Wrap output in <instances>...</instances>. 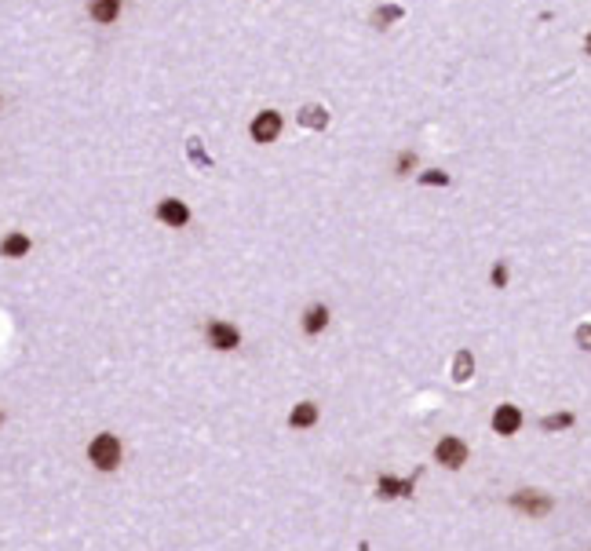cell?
<instances>
[{
    "mask_svg": "<svg viewBox=\"0 0 591 551\" xmlns=\"http://www.w3.org/2000/svg\"><path fill=\"white\" fill-rule=\"evenodd\" d=\"M420 183H423V186H434V183H449V175L434 168V172H423V175H420Z\"/></svg>",
    "mask_w": 591,
    "mask_h": 551,
    "instance_id": "cell-17",
    "label": "cell"
},
{
    "mask_svg": "<svg viewBox=\"0 0 591 551\" xmlns=\"http://www.w3.org/2000/svg\"><path fill=\"white\" fill-rule=\"evenodd\" d=\"M303 121H307V124H314V128H321V124H325L329 117H325V110H318V106H307V110H303Z\"/></svg>",
    "mask_w": 591,
    "mask_h": 551,
    "instance_id": "cell-16",
    "label": "cell"
},
{
    "mask_svg": "<svg viewBox=\"0 0 591 551\" xmlns=\"http://www.w3.org/2000/svg\"><path fill=\"white\" fill-rule=\"evenodd\" d=\"M376 490H380L383 501H394V496H409V493H413V482H409V478H391V475H383V478L376 482Z\"/></svg>",
    "mask_w": 591,
    "mask_h": 551,
    "instance_id": "cell-9",
    "label": "cell"
},
{
    "mask_svg": "<svg viewBox=\"0 0 591 551\" xmlns=\"http://www.w3.org/2000/svg\"><path fill=\"white\" fill-rule=\"evenodd\" d=\"M30 249H33V241L26 234H8L4 241H0V252H4L8 260H19V255H26Z\"/></svg>",
    "mask_w": 591,
    "mask_h": 551,
    "instance_id": "cell-10",
    "label": "cell"
},
{
    "mask_svg": "<svg viewBox=\"0 0 591 551\" xmlns=\"http://www.w3.org/2000/svg\"><path fill=\"white\" fill-rule=\"evenodd\" d=\"M588 55H591V37H588Z\"/></svg>",
    "mask_w": 591,
    "mask_h": 551,
    "instance_id": "cell-20",
    "label": "cell"
},
{
    "mask_svg": "<svg viewBox=\"0 0 591 551\" xmlns=\"http://www.w3.org/2000/svg\"><path fill=\"white\" fill-rule=\"evenodd\" d=\"M278 132H281V113H274V110H267V113H260V117L252 121V139L255 143H274Z\"/></svg>",
    "mask_w": 591,
    "mask_h": 551,
    "instance_id": "cell-5",
    "label": "cell"
},
{
    "mask_svg": "<svg viewBox=\"0 0 591 551\" xmlns=\"http://www.w3.org/2000/svg\"><path fill=\"white\" fill-rule=\"evenodd\" d=\"M577 343H581L584 351H591V325H581V329H577Z\"/></svg>",
    "mask_w": 591,
    "mask_h": 551,
    "instance_id": "cell-18",
    "label": "cell"
},
{
    "mask_svg": "<svg viewBox=\"0 0 591 551\" xmlns=\"http://www.w3.org/2000/svg\"><path fill=\"white\" fill-rule=\"evenodd\" d=\"M325 325H329V307H325V303L307 307V314H303V332H307V336H318V332H325Z\"/></svg>",
    "mask_w": 591,
    "mask_h": 551,
    "instance_id": "cell-8",
    "label": "cell"
},
{
    "mask_svg": "<svg viewBox=\"0 0 591 551\" xmlns=\"http://www.w3.org/2000/svg\"><path fill=\"white\" fill-rule=\"evenodd\" d=\"M314 420H318V405H314V402H300V405H296L292 413H289V424H292V427H311Z\"/></svg>",
    "mask_w": 591,
    "mask_h": 551,
    "instance_id": "cell-12",
    "label": "cell"
},
{
    "mask_svg": "<svg viewBox=\"0 0 591 551\" xmlns=\"http://www.w3.org/2000/svg\"><path fill=\"white\" fill-rule=\"evenodd\" d=\"M471 373H474V358H471V351H460L453 362V380L464 383V380H471Z\"/></svg>",
    "mask_w": 591,
    "mask_h": 551,
    "instance_id": "cell-13",
    "label": "cell"
},
{
    "mask_svg": "<svg viewBox=\"0 0 591 551\" xmlns=\"http://www.w3.org/2000/svg\"><path fill=\"white\" fill-rule=\"evenodd\" d=\"M573 424V413H555V416H544V431H562Z\"/></svg>",
    "mask_w": 591,
    "mask_h": 551,
    "instance_id": "cell-14",
    "label": "cell"
},
{
    "mask_svg": "<svg viewBox=\"0 0 591 551\" xmlns=\"http://www.w3.org/2000/svg\"><path fill=\"white\" fill-rule=\"evenodd\" d=\"M88 11H92L95 22H113V19L121 15V0H92Z\"/></svg>",
    "mask_w": 591,
    "mask_h": 551,
    "instance_id": "cell-11",
    "label": "cell"
},
{
    "mask_svg": "<svg viewBox=\"0 0 591 551\" xmlns=\"http://www.w3.org/2000/svg\"><path fill=\"white\" fill-rule=\"evenodd\" d=\"M434 460L456 471V467H464V460H467V445L460 438H442L438 445H434Z\"/></svg>",
    "mask_w": 591,
    "mask_h": 551,
    "instance_id": "cell-4",
    "label": "cell"
},
{
    "mask_svg": "<svg viewBox=\"0 0 591 551\" xmlns=\"http://www.w3.org/2000/svg\"><path fill=\"white\" fill-rule=\"evenodd\" d=\"M204 336H209V347L215 351H238L241 347V332L238 325H230V322H209V329H204Z\"/></svg>",
    "mask_w": 591,
    "mask_h": 551,
    "instance_id": "cell-2",
    "label": "cell"
},
{
    "mask_svg": "<svg viewBox=\"0 0 591 551\" xmlns=\"http://www.w3.org/2000/svg\"><path fill=\"white\" fill-rule=\"evenodd\" d=\"M511 504H515L519 511H525V515L541 519V515L551 511V496H544L541 490H519L515 496H511Z\"/></svg>",
    "mask_w": 591,
    "mask_h": 551,
    "instance_id": "cell-3",
    "label": "cell"
},
{
    "mask_svg": "<svg viewBox=\"0 0 591 551\" xmlns=\"http://www.w3.org/2000/svg\"><path fill=\"white\" fill-rule=\"evenodd\" d=\"M0 424H4V409H0Z\"/></svg>",
    "mask_w": 591,
    "mask_h": 551,
    "instance_id": "cell-21",
    "label": "cell"
},
{
    "mask_svg": "<svg viewBox=\"0 0 591 551\" xmlns=\"http://www.w3.org/2000/svg\"><path fill=\"white\" fill-rule=\"evenodd\" d=\"M493 285H496V289H504V285H507V271H504V263H496V267H493Z\"/></svg>",
    "mask_w": 591,
    "mask_h": 551,
    "instance_id": "cell-19",
    "label": "cell"
},
{
    "mask_svg": "<svg viewBox=\"0 0 591 551\" xmlns=\"http://www.w3.org/2000/svg\"><path fill=\"white\" fill-rule=\"evenodd\" d=\"M157 220H161V223H168V226H183V223L190 220V209H186L183 201L168 197V201H161V204H157Z\"/></svg>",
    "mask_w": 591,
    "mask_h": 551,
    "instance_id": "cell-6",
    "label": "cell"
},
{
    "mask_svg": "<svg viewBox=\"0 0 591 551\" xmlns=\"http://www.w3.org/2000/svg\"><path fill=\"white\" fill-rule=\"evenodd\" d=\"M121 456H124L121 438H117V434H110V431L95 434L92 445H88V460H92V467H95V471H106V475L121 467Z\"/></svg>",
    "mask_w": 591,
    "mask_h": 551,
    "instance_id": "cell-1",
    "label": "cell"
},
{
    "mask_svg": "<svg viewBox=\"0 0 591 551\" xmlns=\"http://www.w3.org/2000/svg\"><path fill=\"white\" fill-rule=\"evenodd\" d=\"M519 427H522V413L515 405H500L493 413V431L496 434H515Z\"/></svg>",
    "mask_w": 591,
    "mask_h": 551,
    "instance_id": "cell-7",
    "label": "cell"
},
{
    "mask_svg": "<svg viewBox=\"0 0 591 551\" xmlns=\"http://www.w3.org/2000/svg\"><path fill=\"white\" fill-rule=\"evenodd\" d=\"M416 168V153H398V175H409V172H413Z\"/></svg>",
    "mask_w": 591,
    "mask_h": 551,
    "instance_id": "cell-15",
    "label": "cell"
}]
</instances>
